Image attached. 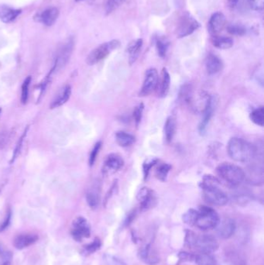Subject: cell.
<instances>
[{
  "label": "cell",
  "instance_id": "32",
  "mask_svg": "<svg viewBox=\"0 0 264 265\" xmlns=\"http://www.w3.org/2000/svg\"><path fill=\"white\" fill-rule=\"evenodd\" d=\"M158 162H159V160L155 159V158H152V159H149L145 160L143 164V178H144V180L148 178L152 167L155 166Z\"/></svg>",
  "mask_w": 264,
  "mask_h": 265
},
{
  "label": "cell",
  "instance_id": "19",
  "mask_svg": "<svg viewBox=\"0 0 264 265\" xmlns=\"http://www.w3.org/2000/svg\"><path fill=\"white\" fill-rule=\"evenodd\" d=\"M139 257L146 265H156L159 263L160 259L154 251H152L150 244H146L139 251Z\"/></svg>",
  "mask_w": 264,
  "mask_h": 265
},
{
  "label": "cell",
  "instance_id": "37",
  "mask_svg": "<svg viewBox=\"0 0 264 265\" xmlns=\"http://www.w3.org/2000/svg\"><path fill=\"white\" fill-rule=\"evenodd\" d=\"M228 31L231 35L243 36L246 33V29L243 26L237 25V24H232V25L228 26L227 27Z\"/></svg>",
  "mask_w": 264,
  "mask_h": 265
},
{
  "label": "cell",
  "instance_id": "7",
  "mask_svg": "<svg viewBox=\"0 0 264 265\" xmlns=\"http://www.w3.org/2000/svg\"><path fill=\"white\" fill-rule=\"evenodd\" d=\"M71 233L74 240L78 242H80L83 239L90 237L91 227L87 219L82 216L76 218L72 222Z\"/></svg>",
  "mask_w": 264,
  "mask_h": 265
},
{
  "label": "cell",
  "instance_id": "4",
  "mask_svg": "<svg viewBox=\"0 0 264 265\" xmlns=\"http://www.w3.org/2000/svg\"><path fill=\"white\" fill-rule=\"evenodd\" d=\"M220 222V216L216 210L206 206H202L198 210V216L195 226L205 231L216 229Z\"/></svg>",
  "mask_w": 264,
  "mask_h": 265
},
{
  "label": "cell",
  "instance_id": "9",
  "mask_svg": "<svg viewBox=\"0 0 264 265\" xmlns=\"http://www.w3.org/2000/svg\"><path fill=\"white\" fill-rule=\"evenodd\" d=\"M158 80H159V75L155 68H150L147 70L145 73L144 80L139 96H147L151 94L157 89Z\"/></svg>",
  "mask_w": 264,
  "mask_h": 265
},
{
  "label": "cell",
  "instance_id": "21",
  "mask_svg": "<svg viewBox=\"0 0 264 265\" xmlns=\"http://www.w3.org/2000/svg\"><path fill=\"white\" fill-rule=\"evenodd\" d=\"M213 111H214V99L212 97L209 104H208L205 110L202 112V119L199 123V126H198V130L200 132V134H203L207 129L208 124L210 122L211 118L213 116Z\"/></svg>",
  "mask_w": 264,
  "mask_h": 265
},
{
  "label": "cell",
  "instance_id": "29",
  "mask_svg": "<svg viewBox=\"0 0 264 265\" xmlns=\"http://www.w3.org/2000/svg\"><path fill=\"white\" fill-rule=\"evenodd\" d=\"M250 118L253 123L259 126H264V106L259 107L254 109L250 114Z\"/></svg>",
  "mask_w": 264,
  "mask_h": 265
},
{
  "label": "cell",
  "instance_id": "33",
  "mask_svg": "<svg viewBox=\"0 0 264 265\" xmlns=\"http://www.w3.org/2000/svg\"><path fill=\"white\" fill-rule=\"evenodd\" d=\"M168 47H169V42L166 39L161 38V39L157 40L156 48H157V53L160 57H164L166 56Z\"/></svg>",
  "mask_w": 264,
  "mask_h": 265
},
{
  "label": "cell",
  "instance_id": "39",
  "mask_svg": "<svg viewBox=\"0 0 264 265\" xmlns=\"http://www.w3.org/2000/svg\"><path fill=\"white\" fill-rule=\"evenodd\" d=\"M143 109H144V106L143 104H140L134 109L133 111V119L136 126H139V123L141 122L142 116H143Z\"/></svg>",
  "mask_w": 264,
  "mask_h": 265
},
{
  "label": "cell",
  "instance_id": "11",
  "mask_svg": "<svg viewBox=\"0 0 264 265\" xmlns=\"http://www.w3.org/2000/svg\"><path fill=\"white\" fill-rule=\"evenodd\" d=\"M124 165V160L122 157L117 154H111L105 159L102 167V174L104 175H111L120 171Z\"/></svg>",
  "mask_w": 264,
  "mask_h": 265
},
{
  "label": "cell",
  "instance_id": "20",
  "mask_svg": "<svg viewBox=\"0 0 264 265\" xmlns=\"http://www.w3.org/2000/svg\"><path fill=\"white\" fill-rule=\"evenodd\" d=\"M171 86V77L166 68H163L161 78L157 84V93L160 97H165L169 93Z\"/></svg>",
  "mask_w": 264,
  "mask_h": 265
},
{
  "label": "cell",
  "instance_id": "2",
  "mask_svg": "<svg viewBox=\"0 0 264 265\" xmlns=\"http://www.w3.org/2000/svg\"><path fill=\"white\" fill-rule=\"evenodd\" d=\"M228 155L232 160L240 163H249L256 159L257 148L251 143L239 137H232L227 146Z\"/></svg>",
  "mask_w": 264,
  "mask_h": 265
},
{
  "label": "cell",
  "instance_id": "14",
  "mask_svg": "<svg viewBox=\"0 0 264 265\" xmlns=\"http://www.w3.org/2000/svg\"><path fill=\"white\" fill-rule=\"evenodd\" d=\"M216 231L219 237L221 239H228L236 232V222L232 219H225L219 222L216 226Z\"/></svg>",
  "mask_w": 264,
  "mask_h": 265
},
{
  "label": "cell",
  "instance_id": "43",
  "mask_svg": "<svg viewBox=\"0 0 264 265\" xmlns=\"http://www.w3.org/2000/svg\"><path fill=\"white\" fill-rule=\"evenodd\" d=\"M250 7L254 10L262 11L264 9V0H248Z\"/></svg>",
  "mask_w": 264,
  "mask_h": 265
},
{
  "label": "cell",
  "instance_id": "41",
  "mask_svg": "<svg viewBox=\"0 0 264 265\" xmlns=\"http://www.w3.org/2000/svg\"><path fill=\"white\" fill-rule=\"evenodd\" d=\"M123 0H108L107 3L105 5V12L107 14L112 13L113 10L117 9Z\"/></svg>",
  "mask_w": 264,
  "mask_h": 265
},
{
  "label": "cell",
  "instance_id": "35",
  "mask_svg": "<svg viewBox=\"0 0 264 265\" xmlns=\"http://www.w3.org/2000/svg\"><path fill=\"white\" fill-rule=\"evenodd\" d=\"M101 246H102L101 240L98 238H95L91 244L85 246V253L86 254H88V255H91V254L96 252L97 251L100 249Z\"/></svg>",
  "mask_w": 264,
  "mask_h": 265
},
{
  "label": "cell",
  "instance_id": "24",
  "mask_svg": "<svg viewBox=\"0 0 264 265\" xmlns=\"http://www.w3.org/2000/svg\"><path fill=\"white\" fill-rule=\"evenodd\" d=\"M176 130H177L176 119L173 116H170L167 119L166 123L164 124V130L165 139L168 144L173 141L174 137L176 134Z\"/></svg>",
  "mask_w": 264,
  "mask_h": 265
},
{
  "label": "cell",
  "instance_id": "22",
  "mask_svg": "<svg viewBox=\"0 0 264 265\" xmlns=\"http://www.w3.org/2000/svg\"><path fill=\"white\" fill-rule=\"evenodd\" d=\"M21 13L20 9H14L8 5H0V20L3 23H9L13 22Z\"/></svg>",
  "mask_w": 264,
  "mask_h": 265
},
{
  "label": "cell",
  "instance_id": "15",
  "mask_svg": "<svg viewBox=\"0 0 264 265\" xmlns=\"http://www.w3.org/2000/svg\"><path fill=\"white\" fill-rule=\"evenodd\" d=\"M38 240L39 237L35 233H21L15 237L13 240V246L16 249L23 250L35 244Z\"/></svg>",
  "mask_w": 264,
  "mask_h": 265
},
{
  "label": "cell",
  "instance_id": "46",
  "mask_svg": "<svg viewBox=\"0 0 264 265\" xmlns=\"http://www.w3.org/2000/svg\"><path fill=\"white\" fill-rule=\"evenodd\" d=\"M25 134H27V131L24 132V134H23V135L22 136L21 138H20V141H19L18 144H17V146H16V150H15V153L14 155H13V159H12V161L15 160V159H16V157L17 156L19 152H20V148H21L22 146V142H23V137H24Z\"/></svg>",
  "mask_w": 264,
  "mask_h": 265
},
{
  "label": "cell",
  "instance_id": "26",
  "mask_svg": "<svg viewBox=\"0 0 264 265\" xmlns=\"http://www.w3.org/2000/svg\"><path fill=\"white\" fill-rule=\"evenodd\" d=\"M212 43L216 48L225 50V49L232 48L233 45V41L232 38L225 37V36H213Z\"/></svg>",
  "mask_w": 264,
  "mask_h": 265
},
{
  "label": "cell",
  "instance_id": "17",
  "mask_svg": "<svg viewBox=\"0 0 264 265\" xmlns=\"http://www.w3.org/2000/svg\"><path fill=\"white\" fill-rule=\"evenodd\" d=\"M205 66H206V71H207L208 74L213 75H216L221 71L223 68V63L218 56L216 55L214 53H210L206 58Z\"/></svg>",
  "mask_w": 264,
  "mask_h": 265
},
{
  "label": "cell",
  "instance_id": "27",
  "mask_svg": "<svg viewBox=\"0 0 264 265\" xmlns=\"http://www.w3.org/2000/svg\"><path fill=\"white\" fill-rule=\"evenodd\" d=\"M195 263L198 265H218L216 258L212 254L201 253L200 255H196Z\"/></svg>",
  "mask_w": 264,
  "mask_h": 265
},
{
  "label": "cell",
  "instance_id": "6",
  "mask_svg": "<svg viewBox=\"0 0 264 265\" xmlns=\"http://www.w3.org/2000/svg\"><path fill=\"white\" fill-rule=\"evenodd\" d=\"M191 248H195L200 253L212 254L219 249V243L212 235H195Z\"/></svg>",
  "mask_w": 264,
  "mask_h": 265
},
{
  "label": "cell",
  "instance_id": "34",
  "mask_svg": "<svg viewBox=\"0 0 264 265\" xmlns=\"http://www.w3.org/2000/svg\"><path fill=\"white\" fill-rule=\"evenodd\" d=\"M228 262L230 265H246L244 258L239 255V253L232 252L228 255Z\"/></svg>",
  "mask_w": 264,
  "mask_h": 265
},
{
  "label": "cell",
  "instance_id": "5",
  "mask_svg": "<svg viewBox=\"0 0 264 265\" xmlns=\"http://www.w3.org/2000/svg\"><path fill=\"white\" fill-rule=\"evenodd\" d=\"M120 42L117 40H113L109 42L102 44V45L95 48L88 54L87 59H86V62L89 65H94V64L104 60L105 57H108L110 54L111 52L116 50L117 48H120Z\"/></svg>",
  "mask_w": 264,
  "mask_h": 265
},
{
  "label": "cell",
  "instance_id": "10",
  "mask_svg": "<svg viewBox=\"0 0 264 265\" xmlns=\"http://www.w3.org/2000/svg\"><path fill=\"white\" fill-rule=\"evenodd\" d=\"M136 198L139 202L140 210L143 211H146V210L154 208L157 203L155 192L150 188H142L138 192Z\"/></svg>",
  "mask_w": 264,
  "mask_h": 265
},
{
  "label": "cell",
  "instance_id": "47",
  "mask_svg": "<svg viewBox=\"0 0 264 265\" xmlns=\"http://www.w3.org/2000/svg\"><path fill=\"white\" fill-rule=\"evenodd\" d=\"M241 0H227L228 5L232 9H236L239 6V4L240 3Z\"/></svg>",
  "mask_w": 264,
  "mask_h": 265
},
{
  "label": "cell",
  "instance_id": "23",
  "mask_svg": "<svg viewBox=\"0 0 264 265\" xmlns=\"http://www.w3.org/2000/svg\"><path fill=\"white\" fill-rule=\"evenodd\" d=\"M142 46H143V40L138 39L136 41H132V43L130 44L127 48V52L130 55V64H132L137 60L139 57V53L141 51Z\"/></svg>",
  "mask_w": 264,
  "mask_h": 265
},
{
  "label": "cell",
  "instance_id": "18",
  "mask_svg": "<svg viewBox=\"0 0 264 265\" xmlns=\"http://www.w3.org/2000/svg\"><path fill=\"white\" fill-rule=\"evenodd\" d=\"M71 94H72V88H71V86L67 85V86L61 88L60 89V91L56 95L54 100L52 101L50 106V109H55L57 107L64 105V104H66L68 100H69Z\"/></svg>",
  "mask_w": 264,
  "mask_h": 265
},
{
  "label": "cell",
  "instance_id": "44",
  "mask_svg": "<svg viewBox=\"0 0 264 265\" xmlns=\"http://www.w3.org/2000/svg\"><path fill=\"white\" fill-rule=\"evenodd\" d=\"M11 215H12V212H11V210H9L7 214L5 215V219L0 226V232L4 231L9 226V223H10Z\"/></svg>",
  "mask_w": 264,
  "mask_h": 265
},
{
  "label": "cell",
  "instance_id": "13",
  "mask_svg": "<svg viewBox=\"0 0 264 265\" xmlns=\"http://www.w3.org/2000/svg\"><path fill=\"white\" fill-rule=\"evenodd\" d=\"M226 25V20L223 13H214L211 16L209 22V31L212 37L220 35V33L223 31Z\"/></svg>",
  "mask_w": 264,
  "mask_h": 265
},
{
  "label": "cell",
  "instance_id": "31",
  "mask_svg": "<svg viewBox=\"0 0 264 265\" xmlns=\"http://www.w3.org/2000/svg\"><path fill=\"white\" fill-rule=\"evenodd\" d=\"M197 216H198V210L190 209L183 215L182 219L184 223L188 226H195Z\"/></svg>",
  "mask_w": 264,
  "mask_h": 265
},
{
  "label": "cell",
  "instance_id": "1",
  "mask_svg": "<svg viewBox=\"0 0 264 265\" xmlns=\"http://www.w3.org/2000/svg\"><path fill=\"white\" fill-rule=\"evenodd\" d=\"M221 185L216 177L206 174L200 182L204 200L209 204L216 207H223L228 203V198L223 191L220 189Z\"/></svg>",
  "mask_w": 264,
  "mask_h": 265
},
{
  "label": "cell",
  "instance_id": "36",
  "mask_svg": "<svg viewBox=\"0 0 264 265\" xmlns=\"http://www.w3.org/2000/svg\"><path fill=\"white\" fill-rule=\"evenodd\" d=\"M31 77L28 76L22 85L21 102L23 104H27V100H28L29 86L31 85Z\"/></svg>",
  "mask_w": 264,
  "mask_h": 265
},
{
  "label": "cell",
  "instance_id": "45",
  "mask_svg": "<svg viewBox=\"0 0 264 265\" xmlns=\"http://www.w3.org/2000/svg\"><path fill=\"white\" fill-rule=\"evenodd\" d=\"M136 210H133V211L129 213V215H127V219H126L125 222H124L126 226H129V225L131 224L132 221L133 220L134 218H135V216H136Z\"/></svg>",
  "mask_w": 264,
  "mask_h": 265
},
{
  "label": "cell",
  "instance_id": "8",
  "mask_svg": "<svg viewBox=\"0 0 264 265\" xmlns=\"http://www.w3.org/2000/svg\"><path fill=\"white\" fill-rule=\"evenodd\" d=\"M199 27V23L195 18L192 17L189 13H184L180 20L177 27V36L178 38H184L195 32Z\"/></svg>",
  "mask_w": 264,
  "mask_h": 265
},
{
  "label": "cell",
  "instance_id": "16",
  "mask_svg": "<svg viewBox=\"0 0 264 265\" xmlns=\"http://www.w3.org/2000/svg\"><path fill=\"white\" fill-rule=\"evenodd\" d=\"M59 16V10L55 7L49 8L44 11L41 14L38 15V17L34 19L40 23H42L45 26L50 27L55 23L57 18Z\"/></svg>",
  "mask_w": 264,
  "mask_h": 265
},
{
  "label": "cell",
  "instance_id": "30",
  "mask_svg": "<svg viewBox=\"0 0 264 265\" xmlns=\"http://www.w3.org/2000/svg\"><path fill=\"white\" fill-rule=\"evenodd\" d=\"M86 201L90 208L95 210L98 208L100 203V196L95 190H91L88 192L86 195Z\"/></svg>",
  "mask_w": 264,
  "mask_h": 265
},
{
  "label": "cell",
  "instance_id": "42",
  "mask_svg": "<svg viewBox=\"0 0 264 265\" xmlns=\"http://www.w3.org/2000/svg\"><path fill=\"white\" fill-rule=\"evenodd\" d=\"M195 257L196 255H193L191 253L188 252H180L179 253L178 258L181 262H195Z\"/></svg>",
  "mask_w": 264,
  "mask_h": 265
},
{
  "label": "cell",
  "instance_id": "28",
  "mask_svg": "<svg viewBox=\"0 0 264 265\" xmlns=\"http://www.w3.org/2000/svg\"><path fill=\"white\" fill-rule=\"evenodd\" d=\"M172 170V165L167 163H162L160 164L155 171V176L157 179L160 180L161 182H165L168 178V174L170 171Z\"/></svg>",
  "mask_w": 264,
  "mask_h": 265
},
{
  "label": "cell",
  "instance_id": "48",
  "mask_svg": "<svg viewBox=\"0 0 264 265\" xmlns=\"http://www.w3.org/2000/svg\"><path fill=\"white\" fill-rule=\"evenodd\" d=\"M1 112H2V109H1V108H0V114H1Z\"/></svg>",
  "mask_w": 264,
  "mask_h": 265
},
{
  "label": "cell",
  "instance_id": "25",
  "mask_svg": "<svg viewBox=\"0 0 264 265\" xmlns=\"http://www.w3.org/2000/svg\"><path fill=\"white\" fill-rule=\"evenodd\" d=\"M116 140L117 144L123 148H127L133 144L136 138L132 134L125 131H119L116 134Z\"/></svg>",
  "mask_w": 264,
  "mask_h": 265
},
{
  "label": "cell",
  "instance_id": "12",
  "mask_svg": "<svg viewBox=\"0 0 264 265\" xmlns=\"http://www.w3.org/2000/svg\"><path fill=\"white\" fill-rule=\"evenodd\" d=\"M74 44L73 41H68L62 48H61L59 53L56 57L55 62H54V67L52 68L51 72L61 69L69 60L72 51H73Z\"/></svg>",
  "mask_w": 264,
  "mask_h": 265
},
{
  "label": "cell",
  "instance_id": "40",
  "mask_svg": "<svg viewBox=\"0 0 264 265\" xmlns=\"http://www.w3.org/2000/svg\"><path fill=\"white\" fill-rule=\"evenodd\" d=\"M0 257L2 258V265H10L12 255L9 251L4 249L1 245H0Z\"/></svg>",
  "mask_w": 264,
  "mask_h": 265
},
{
  "label": "cell",
  "instance_id": "3",
  "mask_svg": "<svg viewBox=\"0 0 264 265\" xmlns=\"http://www.w3.org/2000/svg\"><path fill=\"white\" fill-rule=\"evenodd\" d=\"M220 183L225 184L229 188H237L246 179V173L241 167L231 163H221L216 167Z\"/></svg>",
  "mask_w": 264,
  "mask_h": 265
},
{
  "label": "cell",
  "instance_id": "38",
  "mask_svg": "<svg viewBox=\"0 0 264 265\" xmlns=\"http://www.w3.org/2000/svg\"><path fill=\"white\" fill-rule=\"evenodd\" d=\"M101 148H102V142H97L95 144V146L91 150V154H90L89 157V165L93 166L95 164V160H96L97 156H98V153L100 152Z\"/></svg>",
  "mask_w": 264,
  "mask_h": 265
}]
</instances>
